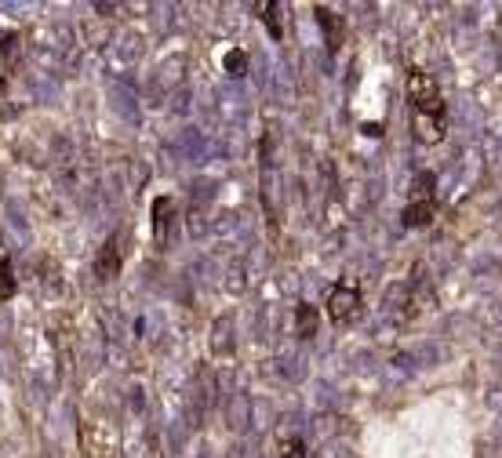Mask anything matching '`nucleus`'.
I'll use <instances>...</instances> for the list:
<instances>
[{
  "instance_id": "nucleus-1",
  "label": "nucleus",
  "mask_w": 502,
  "mask_h": 458,
  "mask_svg": "<svg viewBox=\"0 0 502 458\" xmlns=\"http://www.w3.org/2000/svg\"><path fill=\"white\" fill-rule=\"evenodd\" d=\"M408 98H411V113H415V135L423 142H441L448 131V110H444L437 80L423 70H411Z\"/></svg>"
},
{
  "instance_id": "nucleus-2",
  "label": "nucleus",
  "mask_w": 502,
  "mask_h": 458,
  "mask_svg": "<svg viewBox=\"0 0 502 458\" xmlns=\"http://www.w3.org/2000/svg\"><path fill=\"white\" fill-rule=\"evenodd\" d=\"M437 215V178L430 171L415 175L411 182V193H408V204H404V225H426L430 218Z\"/></svg>"
},
{
  "instance_id": "nucleus-3",
  "label": "nucleus",
  "mask_w": 502,
  "mask_h": 458,
  "mask_svg": "<svg viewBox=\"0 0 502 458\" xmlns=\"http://www.w3.org/2000/svg\"><path fill=\"white\" fill-rule=\"evenodd\" d=\"M361 309H364V299H361V291L353 284H339L328 295V317L335 324H353L361 317Z\"/></svg>"
},
{
  "instance_id": "nucleus-4",
  "label": "nucleus",
  "mask_w": 502,
  "mask_h": 458,
  "mask_svg": "<svg viewBox=\"0 0 502 458\" xmlns=\"http://www.w3.org/2000/svg\"><path fill=\"white\" fill-rule=\"evenodd\" d=\"M313 324H317V317H313V309H309V306H299V335H302V339L313 331Z\"/></svg>"
}]
</instances>
